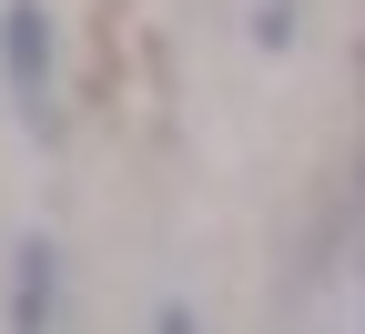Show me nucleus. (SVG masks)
<instances>
[{"label": "nucleus", "mask_w": 365, "mask_h": 334, "mask_svg": "<svg viewBox=\"0 0 365 334\" xmlns=\"http://www.w3.org/2000/svg\"><path fill=\"white\" fill-rule=\"evenodd\" d=\"M21 314H51V244H21Z\"/></svg>", "instance_id": "f03ea898"}, {"label": "nucleus", "mask_w": 365, "mask_h": 334, "mask_svg": "<svg viewBox=\"0 0 365 334\" xmlns=\"http://www.w3.org/2000/svg\"><path fill=\"white\" fill-rule=\"evenodd\" d=\"M0 61H11L21 112L51 122V21H41V0H11V11H0Z\"/></svg>", "instance_id": "f257e3e1"}]
</instances>
